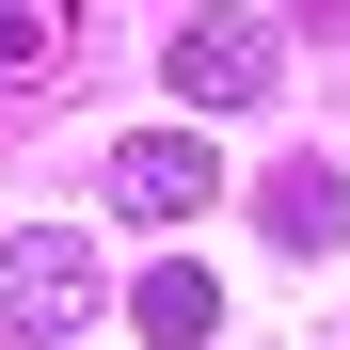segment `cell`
Instances as JSON below:
<instances>
[{"label": "cell", "instance_id": "1", "mask_svg": "<svg viewBox=\"0 0 350 350\" xmlns=\"http://www.w3.org/2000/svg\"><path fill=\"white\" fill-rule=\"evenodd\" d=\"M0 319L16 334H80L96 319V239L80 223H16V239H0Z\"/></svg>", "mask_w": 350, "mask_h": 350}, {"label": "cell", "instance_id": "2", "mask_svg": "<svg viewBox=\"0 0 350 350\" xmlns=\"http://www.w3.org/2000/svg\"><path fill=\"white\" fill-rule=\"evenodd\" d=\"M159 64H175V96H191V111H255V96H271V16L207 0V16H175Z\"/></svg>", "mask_w": 350, "mask_h": 350}, {"label": "cell", "instance_id": "3", "mask_svg": "<svg viewBox=\"0 0 350 350\" xmlns=\"http://www.w3.org/2000/svg\"><path fill=\"white\" fill-rule=\"evenodd\" d=\"M223 191V159L191 144V128H144V144H111V207H128V223H191Z\"/></svg>", "mask_w": 350, "mask_h": 350}, {"label": "cell", "instance_id": "4", "mask_svg": "<svg viewBox=\"0 0 350 350\" xmlns=\"http://www.w3.org/2000/svg\"><path fill=\"white\" fill-rule=\"evenodd\" d=\"M128 319H144V350H207V334H223V286H207L191 255H159V271L128 286Z\"/></svg>", "mask_w": 350, "mask_h": 350}, {"label": "cell", "instance_id": "5", "mask_svg": "<svg viewBox=\"0 0 350 350\" xmlns=\"http://www.w3.org/2000/svg\"><path fill=\"white\" fill-rule=\"evenodd\" d=\"M255 223H271V239H286V255H319V239H334V223H350V191H334V175L303 159V175H271V191H255Z\"/></svg>", "mask_w": 350, "mask_h": 350}, {"label": "cell", "instance_id": "6", "mask_svg": "<svg viewBox=\"0 0 350 350\" xmlns=\"http://www.w3.org/2000/svg\"><path fill=\"white\" fill-rule=\"evenodd\" d=\"M64 48H80L64 0H0V80H64Z\"/></svg>", "mask_w": 350, "mask_h": 350}]
</instances>
